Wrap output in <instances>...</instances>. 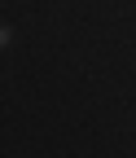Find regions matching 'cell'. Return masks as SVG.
I'll return each mask as SVG.
<instances>
[{"mask_svg": "<svg viewBox=\"0 0 136 158\" xmlns=\"http://www.w3.org/2000/svg\"><path fill=\"white\" fill-rule=\"evenodd\" d=\"M9 40H13V31H9V27H0V48L9 44Z\"/></svg>", "mask_w": 136, "mask_h": 158, "instance_id": "6da1fadb", "label": "cell"}]
</instances>
